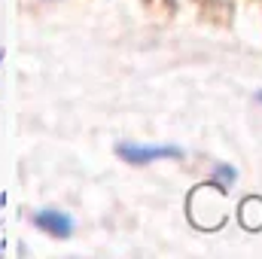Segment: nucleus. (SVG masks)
I'll list each match as a JSON object with an SVG mask.
<instances>
[{
	"instance_id": "nucleus-1",
	"label": "nucleus",
	"mask_w": 262,
	"mask_h": 259,
	"mask_svg": "<svg viewBox=\"0 0 262 259\" xmlns=\"http://www.w3.org/2000/svg\"><path fill=\"white\" fill-rule=\"evenodd\" d=\"M119 159L128 165H149V162H162V159H180L183 149L171 146V143H119L116 146Z\"/></svg>"
},
{
	"instance_id": "nucleus-2",
	"label": "nucleus",
	"mask_w": 262,
	"mask_h": 259,
	"mask_svg": "<svg viewBox=\"0 0 262 259\" xmlns=\"http://www.w3.org/2000/svg\"><path fill=\"white\" fill-rule=\"evenodd\" d=\"M34 226H37L40 232L52 235V238H70V232H73V220L67 217L64 210H58V207H43V210H37V213H34Z\"/></svg>"
},
{
	"instance_id": "nucleus-3",
	"label": "nucleus",
	"mask_w": 262,
	"mask_h": 259,
	"mask_svg": "<svg viewBox=\"0 0 262 259\" xmlns=\"http://www.w3.org/2000/svg\"><path fill=\"white\" fill-rule=\"evenodd\" d=\"M235 177H238V171H235L232 165H216V171H213V186L226 189L229 183H235Z\"/></svg>"
},
{
	"instance_id": "nucleus-4",
	"label": "nucleus",
	"mask_w": 262,
	"mask_h": 259,
	"mask_svg": "<svg viewBox=\"0 0 262 259\" xmlns=\"http://www.w3.org/2000/svg\"><path fill=\"white\" fill-rule=\"evenodd\" d=\"M256 101H259V104H262V92H256Z\"/></svg>"
},
{
	"instance_id": "nucleus-5",
	"label": "nucleus",
	"mask_w": 262,
	"mask_h": 259,
	"mask_svg": "<svg viewBox=\"0 0 262 259\" xmlns=\"http://www.w3.org/2000/svg\"><path fill=\"white\" fill-rule=\"evenodd\" d=\"M0 64H3V49H0Z\"/></svg>"
}]
</instances>
